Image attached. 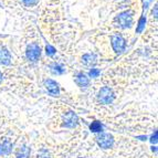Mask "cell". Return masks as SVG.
Wrapping results in <instances>:
<instances>
[{
	"label": "cell",
	"instance_id": "18",
	"mask_svg": "<svg viewBox=\"0 0 158 158\" xmlns=\"http://www.w3.org/2000/svg\"><path fill=\"white\" fill-rule=\"evenodd\" d=\"M38 158H50V155L48 153V150L42 149L39 153V155H38Z\"/></svg>",
	"mask_w": 158,
	"mask_h": 158
},
{
	"label": "cell",
	"instance_id": "16",
	"mask_svg": "<svg viewBox=\"0 0 158 158\" xmlns=\"http://www.w3.org/2000/svg\"><path fill=\"white\" fill-rule=\"evenodd\" d=\"M100 70L98 69H92L90 72H89V75H90V77H98V75H100Z\"/></svg>",
	"mask_w": 158,
	"mask_h": 158
},
{
	"label": "cell",
	"instance_id": "7",
	"mask_svg": "<svg viewBox=\"0 0 158 158\" xmlns=\"http://www.w3.org/2000/svg\"><path fill=\"white\" fill-rule=\"evenodd\" d=\"M44 86L48 90V92L50 93L51 95H53V96H58L60 94V86H59V84L54 80H51V79L45 80Z\"/></svg>",
	"mask_w": 158,
	"mask_h": 158
},
{
	"label": "cell",
	"instance_id": "22",
	"mask_svg": "<svg viewBox=\"0 0 158 158\" xmlns=\"http://www.w3.org/2000/svg\"><path fill=\"white\" fill-rule=\"evenodd\" d=\"M138 138H139V139H142V140H146V138H147V137H146V136H139Z\"/></svg>",
	"mask_w": 158,
	"mask_h": 158
},
{
	"label": "cell",
	"instance_id": "15",
	"mask_svg": "<svg viewBox=\"0 0 158 158\" xmlns=\"http://www.w3.org/2000/svg\"><path fill=\"white\" fill-rule=\"evenodd\" d=\"M145 23H146V18L145 17H142L138 22V27H137V32H142L143 29L145 28Z\"/></svg>",
	"mask_w": 158,
	"mask_h": 158
},
{
	"label": "cell",
	"instance_id": "5",
	"mask_svg": "<svg viewBox=\"0 0 158 158\" xmlns=\"http://www.w3.org/2000/svg\"><path fill=\"white\" fill-rule=\"evenodd\" d=\"M111 41H112V47H113L114 51H115L116 53H122L125 50L126 42H125V40L123 39L122 35H118V34L112 35Z\"/></svg>",
	"mask_w": 158,
	"mask_h": 158
},
{
	"label": "cell",
	"instance_id": "9",
	"mask_svg": "<svg viewBox=\"0 0 158 158\" xmlns=\"http://www.w3.org/2000/svg\"><path fill=\"white\" fill-rule=\"evenodd\" d=\"M11 62V56L6 48H0V64L8 65Z\"/></svg>",
	"mask_w": 158,
	"mask_h": 158
},
{
	"label": "cell",
	"instance_id": "11",
	"mask_svg": "<svg viewBox=\"0 0 158 158\" xmlns=\"http://www.w3.org/2000/svg\"><path fill=\"white\" fill-rule=\"evenodd\" d=\"M30 156V148L27 146H22L17 152V158H29Z\"/></svg>",
	"mask_w": 158,
	"mask_h": 158
},
{
	"label": "cell",
	"instance_id": "4",
	"mask_svg": "<svg viewBox=\"0 0 158 158\" xmlns=\"http://www.w3.org/2000/svg\"><path fill=\"white\" fill-rule=\"evenodd\" d=\"M96 140H98V144L101 148H104V149H107V148H111L113 146L114 138L110 133H101L96 137Z\"/></svg>",
	"mask_w": 158,
	"mask_h": 158
},
{
	"label": "cell",
	"instance_id": "20",
	"mask_svg": "<svg viewBox=\"0 0 158 158\" xmlns=\"http://www.w3.org/2000/svg\"><path fill=\"white\" fill-rule=\"evenodd\" d=\"M150 142L153 143V144H156V143H157V132H155V134L152 136V139H150Z\"/></svg>",
	"mask_w": 158,
	"mask_h": 158
},
{
	"label": "cell",
	"instance_id": "23",
	"mask_svg": "<svg viewBox=\"0 0 158 158\" xmlns=\"http://www.w3.org/2000/svg\"><path fill=\"white\" fill-rule=\"evenodd\" d=\"M1 77H2V74H1V72H0V80H1Z\"/></svg>",
	"mask_w": 158,
	"mask_h": 158
},
{
	"label": "cell",
	"instance_id": "3",
	"mask_svg": "<svg viewBox=\"0 0 158 158\" xmlns=\"http://www.w3.org/2000/svg\"><path fill=\"white\" fill-rule=\"evenodd\" d=\"M26 56L28 58V60H30L31 62H35L41 56V48L37 43H31L27 48Z\"/></svg>",
	"mask_w": 158,
	"mask_h": 158
},
{
	"label": "cell",
	"instance_id": "17",
	"mask_svg": "<svg viewBox=\"0 0 158 158\" xmlns=\"http://www.w3.org/2000/svg\"><path fill=\"white\" fill-rule=\"evenodd\" d=\"M45 52H47L48 56H53L56 53V49L52 47V45H47L45 48Z\"/></svg>",
	"mask_w": 158,
	"mask_h": 158
},
{
	"label": "cell",
	"instance_id": "13",
	"mask_svg": "<svg viewBox=\"0 0 158 158\" xmlns=\"http://www.w3.org/2000/svg\"><path fill=\"white\" fill-rule=\"evenodd\" d=\"M11 148H12L11 143L8 142V140H6L2 144V146H1V148H0V152H2L3 154H9L11 152Z\"/></svg>",
	"mask_w": 158,
	"mask_h": 158
},
{
	"label": "cell",
	"instance_id": "2",
	"mask_svg": "<svg viewBox=\"0 0 158 158\" xmlns=\"http://www.w3.org/2000/svg\"><path fill=\"white\" fill-rule=\"evenodd\" d=\"M116 21L118 23V26L123 29L129 28L133 23V12L131 11H124V12L119 13L118 16L116 17Z\"/></svg>",
	"mask_w": 158,
	"mask_h": 158
},
{
	"label": "cell",
	"instance_id": "19",
	"mask_svg": "<svg viewBox=\"0 0 158 158\" xmlns=\"http://www.w3.org/2000/svg\"><path fill=\"white\" fill-rule=\"evenodd\" d=\"M26 6H33L38 2V0H22Z\"/></svg>",
	"mask_w": 158,
	"mask_h": 158
},
{
	"label": "cell",
	"instance_id": "1",
	"mask_svg": "<svg viewBox=\"0 0 158 158\" xmlns=\"http://www.w3.org/2000/svg\"><path fill=\"white\" fill-rule=\"evenodd\" d=\"M114 98H115V94L112 91V89H110L107 86L102 87L98 94V102L102 103V104H112Z\"/></svg>",
	"mask_w": 158,
	"mask_h": 158
},
{
	"label": "cell",
	"instance_id": "8",
	"mask_svg": "<svg viewBox=\"0 0 158 158\" xmlns=\"http://www.w3.org/2000/svg\"><path fill=\"white\" fill-rule=\"evenodd\" d=\"M82 62L86 66H93L98 62V56H95L94 53H86L82 58Z\"/></svg>",
	"mask_w": 158,
	"mask_h": 158
},
{
	"label": "cell",
	"instance_id": "10",
	"mask_svg": "<svg viewBox=\"0 0 158 158\" xmlns=\"http://www.w3.org/2000/svg\"><path fill=\"white\" fill-rule=\"evenodd\" d=\"M75 83H77L79 86L85 87V86H87V85L90 84V80H89V77H87L85 74L79 73L77 77H75Z\"/></svg>",
	"mask_w": 158,
	"mask_h": 158
},
{
	"label": "cell",
	"instance_id": "14",
	"mask_svg": "<svg viewBox=\"0 0 158 158\" xmlns=\"http://www.w3.org/2000/svg\"><path fill=\"white\" fill-rule=\"evenodd\" d=\"M102 128H103L102 124H101V123H100L98 121L93 122L92 124H91V126H90V129H91V131H92V132H95V133L102 132Z\"/></svg>",
	"mask_w": 158,
	"mask_h": 158
},
{
	"label": "cell",
	"instance_id": "21",
	"mask_svg": "<svg viewBox=\"0 0 158 158\" xmlns=\"http://www.w3.org/2000/svg\"><path fill=\"white\" fill-rule=\"evenodd\" d=\"M153 16L155 17V18H157V6H155V8H154V10H153Z\"/></svg>",
	"mask_w": 158,
	"mask_h": 158
},
{
	"label": "cell",
	"instance_id": "12",
	"mask_svg": "<svg viewBox=\"0 0 158 158\" xmlns=\"http://www.w3.org/2000/svg\"><path fill=\"white\" fill-rule=\"evenodd\" d=\"M64 71H65V70H64L63 65H61V64H59V63H54L51 65V72H52L53 74L60 75V74H63Z\"/></svg>",
	"mask_w": 158,
	"mask_h": 158
},
{
	"label": "cell",
	"instance_id": "6",
	"mask_svg": "<svg viewBox=\"0 0 158 158\" xmlns=\"http://www.w3.org/2000/svg\"><path fill=\"white\" fill-rule=\"evenodd\" d=\"M77 122H79V117H77V114H74L73 112H68V113L63 116V126L69 127V128H72V127L77 126Z\"/></svg>",
	"mask_w": 158,
	"mask_h": 158
}]
</instances>
